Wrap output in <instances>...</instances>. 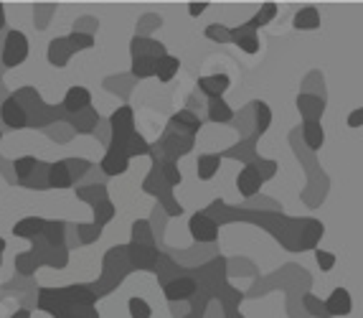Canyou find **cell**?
Wrapping results in <instances>:
<instances>
[{
  "label": "cell",
  "instance_id": "cell-19",
  "mask_svg": "<svg viewBox=\"0 0 363 318\" xmlns=\"http://www.w3.org/2000/svg\"><path fill=\"white\" fill-rule=\"evenodd\" d=\"M46 221L49 219H41V216H26V219H21L18 224L13 226V234L23 239H38L43 234V229H46Z\"/></svg>",
  "mask_w": 363,
  "mask_h": 318
},
{
  "label": "cell",
  "instance_id": "cell-31",
  "mask_svg": "<svg viewBox=\"0 0 363 318\" xmlns=\"http://www.w3.org/2000/svg\"><path fill=\"white\" fill-rule=\"evenodd\" d=\"M178 69H181V59H178V56H173V54H165L163 59L157 62V80L170 82L178 74Z\"/></svg>",
  "mask_w": 363,
  "mask_h": 318
},
{
  "label": "cell",
  "instance_id": "cell-13",
  "mask_svg": "<svg viewBox=\"0 0 363 318\" xmlns=\"http://www.w3.org/2000/svg\"><path fill=\"white\" fill-rule=\"evenodd\" d=\"M231 87V77L229 74H208V77H201L199 80V89L206 94L208 99H224L226 89Z\"/></svg>",
  "mask_w": 363,
  "mask_h": 318
},
{
  "label": "cell",
  "instance_id": "cell-16",
  "mask_svg": "<svg viewBox=\"0 0 363 318\" xmlns=\"http://www.w3.org/2000/svg\"><path fill=\"white\" fill-rule=\"evenodd\" d=\"M231 41L239 46V49L244 51V54H257L259 51V36H257V31L252 28V26H239V28H231Z\"/></svg>",
  "mask_w": 363,
  "mask_h": 318
},
{
  "label": "cell",
  "instance_id": "cell-14",
  "mask_svg": "<svg viewBox=\"0 0 363 318\" xmlns=\"http://www.w3.org/2000/svg\"><path fill=\"white\" fill-rule=\"evenodd\" d=\"M297 110L305 120H315V123H323V112H325V99L318 97V94H300L297 97Z\"/></svg>",
  "mask_w": 363,
  "mask_h": 318
},
{
  "label": "cell",
  "instance_id": "cell-3",
  "mask_svg": "<svg viewBox=\"0 0 363 318\" xmlns=\"http://www.w3.org/2000/svg\"><path fill=\"white\" fill-rule=\"evenodd\" d=\"M28 36L23 31H8L6 43H3V64L8 69L13 67H21V64L28 59Z\"/></svg>",
  "mask_w": 363,
  "mask_h": 318
},
{
  "label": "cell",
  "instance_id": "cell-36",
  "mask_svg": "<svg viewBox=\"0 0 363 318\" xmlns=\"http://www.w3.org/2000/svg\"><path fill=\"white\" fill-rule=\"evenodd\" d=\"M41 260H38L36 252H26V255H18L16 257V270H21L23 275H30V273H36Z\"/></svg>",
  "mask_w": 363,
  "mask_h": 318
},
{
  "label": "cell",
  "instance_id": "cell-39",
  "mask_svg": "<svg viewBox=\"0 0 363 318\" xmlns=\"http://www.w3.org/2000/svg\"><path fill=\"white\" fill-rule=\"evenodd\" d=\"M206 38H211V41H216V43H229L231 28H226V26H221V23H211L206 28Z\"/></svg>",
  "mask_w": 363,
  "mask_h": 318
},
{
  "label": "cell",
  "instance_id": "cell-27",
  "mask_svg": "<svg viewBox=\"0 0 363 318\" xmlns=\"http://www.w3.org/2000/svg\"><path fill=\"white\" fill-rule=\"evenodd\" d=\"M206 110H208V120L216 125H224V123H231V120H234V110H231L224 99H208Z\"/></svg>",
  "mask_w": 363,
  "mask_h": 318
},
{
  "label": "cell",
  "instance_id": "cell-40",
  "mask_svg": "<svg viewBox=\"0 0 363 318\" xmlns=\"http://www.w3.org/2000/svg\"><path fill=\"white\" fill-rule=\"evenodd\" d=\"M305 303V311L313 313V316H320V318H330L328 316V308H325V300H318L315 295H305L303 298Z\"/></svg>",
  "mask_w": 363,
  "mask_h": 318
},
{
  "label": "cell",
  "instance_id": "cell-21",
  "mask_svg": "<svg viewBox=\"0 0 363 318\" xmlns=\"http://www.w3.org/2000/svg\"><path fill=\"white\" fill-rule=\"evenodd\" d=\"M221 160H224V155H221V153L199 155V163H196V176H199L201 181H211V178L218 173V168H221Z\"/></svg>",
  "mask_w": 363,
  "mask_h": 318
},
{
  "label": "cell",
  "instance_id": "cell-4",
  "mask_svg": "<svg viewBox=\"0 0 363 318\" xmlns=\"http://www.w3.org/2000/svg\"><path fill=\"white\" fill-rule=\"evenodd\" d=\"M0 120L11 130H23V128H28L30 117H28V110H26V104L13 94V97H8L6 102L0 104Z\"/></svg>",
  "mask_w": 363,
  "mask_h": 318
},
{
  "label": "cell",
  "instance_id": "cell-26",
  "mask_svg": "<svg viewBox=\"0 0 363 318\" xmlns=\"http://www.w3.org/2000/svg\"><path fill=\"white\" fill-rule=\"evenodd\" d=\"M323 232H325V226H323V221H318V219H305V229H303V242H300V252H303V250H315V245H318V239L323 237Z\"/></svg>",
  "mask_w": 363,
  "mask_h": 318
},
{
  "label": "cell",
  "instance_id": "cell-47",
  "mask_svg": "<svg viewBox=\"0 0 363 318\" xmlns=\"http://www.w3.org/2000/svg\"><path fill=\"white\" fill-rule=\"evenodd\" d=\"M3 28H6V6L0 3V31H3Z\"/></svg>",
  "mask_w": 363,
  "mask_h": 318
},
{
  "label": "cell",
  "instance_id": "cell-37",
  "mask_svg": "<svg viewBox=\"0 0 363 318\" xmlns=\"http://www.w3.org/2000/svg\"><path fill=\"white\" fill-rule=\"evenodd\" d=\"M133 242H138V245H155V242H152V234H150V221H145V219L135 221Z\"/></svg>",
  "mask_w": 363,
  "mask_h": 318
},
{
  "label": "cell",
  "instance_id": "cell-25",
  "mask_svg": "<svg viewBox=\"0 0 363 318\" xmlns=\"http://www.w3.org/2000/svg\"><path fill=\"white\" fill-rule=\"evenodd\" d=\"M38 158H33V155H21V158L13 160V171H16V178H18V184L26 186L30 181V176L36 173L38 168Z\"/></svg>",
  "mask_w": 363,
  "mask_h": 318
},
{
  "label": "cell",
  "instance_id": "cell-10",
  "mask_svg": "<svg viewBox=\"0 0 363 318\" xmlns=\"http://www.w3.org/2000/svg\"><path fill=\"white\" fill-rule=\"evenodd\" d=\"M160 148H163L165 153V160H173L176 163L178 158L188 155L194 150V138H183V135H176V133H165L163 141H160Z\"/></svg>",
  "mask_w": 363,
  "mask_h": 318
},
{
  "label": "cell",
  "instance_id": "cell-32",
  "mask_svg": "<svg viewBox=\"0 0 363 318\" xmlns=\"http://www.w3.org/2000/svg\"><path fill=\"white\" fill-rule=\"evenodd\" d=\"M274 16H277V6H274V3H264V6H259V11H257L255 16H252V18L247 21V26H252L255 31H259L262 26L269 23V21H272Z\"/></svg>",
  "mask_w": 363,
  "mask_h": 318
},
{
  "label": "cell",
  "instance_id": "cell-33",
  "mask_svg": "<svg viewBox=\"0 0 363 318\" xmlns=\"http://www.w3.org/2000/svg\"><path fill=\"white\" fill-rule=\"evenodd\" d=\"M155 168L160 171V176H163L165 186H178L183 181L181 168H178V163H173V160H163V163H155Z\"/></svg>",
  "mask_w": 363,
  "mask_h": 318
},
{
  "label": "cell",
  "instance_id": "cell-7",
  "mask_svg": "<svg viewBox=\"0 0 363 318\" xmlns=\"http://www.w3.org/2000/svg\"><path fill=\"white\" fill-rule=\"evenodd\" d=\"M262 184H264V173L259 171V165L255 163H247L239 171V176H236V189H239V194L244 196V199H252V196L259 194Z\"/></svg>",
  "mask_w": 363,
  "mask_h": 318
},
{
  "label": "cell",
  "instance_id": "cell-35",
  "mask_svg": "<svg viewBox=\"0 0 363 318\" xmlns=\"http://www.w3.org/2000/svg\"><path fill=\"white\" fill-rule=\"evenodd\" d=\"M128 311L130 318H152V308L145 298H140V295H133L128 300Z\"/></svg>",
  "mask_w": 363,
  "mask_h": 318
},
{
  "label": "cell",
  "instance_id": "cell-43",
  "mask_svg": "<svg viewBox=\"0 0 363 318\" xmlns=\"http://www.w3.org/2000/svg\"><path fill=\"white\" fill-rule=\"evenodd\" d=\"M99 234H102V229H99L97 224H79V237H82V242H84V245H89V242L99 239Z\"/></svg>",
  "mask_w": 363,
  "mask_h": 318
},
{
  "label": "cell",
  "instance_id": "cell-46",
  "mask_svg": "<svg viewBox=\"0 0 363 318\" xmlns=\"http://www.w3.org/2000/svg\"><path fill=\"white\" fill-rule=\"evenodd\" d=\"M11 318H30V311H28V308H21V311H16Z\"/></svg>",
  "mask_w": 363,
  "mask_h": 318
},
{
  "label": "cell",
  "instance_id": "cell-41",
  "mask_svg": "<svg viewBox=\"0 0 363 318\" xmlns=\"http://www.w3.org/2000/svg\"><path fill=\"white\" fill-rule=\"evenodd\" d=\"M64 160H67V165H69V171H72L74 181H77V178H82L91 168V163H89V160H84V158H64Z\"/></svg>",
  "mask_w": 363,
  "mask_h": 318
},
{
  "label": "cell",
  "instance_id": "cell-1",
  "mask_svg": "<svg viewBox=\"0 0 363 318\" xmlns=\"http://www.w3.org/2000/svg\"><path fill=\"white\" fill-rule=\"evenodd\" d=\"M97 298V285L41 287L38 308L54 318H99V311L94 308Z\"/></svg>",
  "mask_w": 363,
  "mask_h": 318
},
{
  "label": "cell",
  "instance_id": "cell-11",
  "mask_svg": "<svg viewBox=\"0 0 363 318\" xmlns=\"http://www.w3.org/2000/svg\"><path fill=\"white\" fill-rule=\"evenodd\" d=\"M99 168L104 171V176H122V173H128L130 168V155L125 148H115L109 146L107 153H104L102 163H99Z\"/></svg>",
  "mask_w": 363,
  "mask_h": 318
},
{
  "label": "cell",
  "instance_id": "cell-23",
  "mask_svg": "<svg viewBox=\"0 0 363 318\" xmlns=\"http://www.w3.org/2000/svg\"><path fill=\"white\" fill-rule=\"evenodd\" d=\"M303 141L310 150H320L323 143H325V130L323 123H315V120H305L303 123Z\"/></svg>",
  "mask_w": 363,
  "mask_h": 318
},
{
  "label": "cell",
  "instance_id": "cell-48",
  "mask_svg": "<svg viewBox=\"0 0 363 318\" xmlns=\"http://www.w3.org/2000/svg\"><path fill=\"white\" fill-rule=\"evenodd\" d=\"M0 138H3V135H0Z\"/></svg>",
  "mask_w": 363,
  "mask_h": 318
},
{
  "label": "cell",
  "instance_id": "cell-18",
  "mask_svg": "<svg viewBox=\"0 0 363 318\" xmlns=\"http://www.w3.org/2000/svg\"><path fill=\"white\" fill-rule=\"evenodd\" d=\"M130 51L133 56H147V59H163L168 51L160 41H152L147 36H135L133 43H130Z\"/></svg>",
  "mask_w": 363,
  "mask_h": 318
},
{
  "label": "cell",
  "instance_id": "cell-2",
  "mask_svg": "<svg viewBox=\"0 0 363 318\" xmlns=\"http://www.w3.org/2000/svg\"><path fill=\"white\" fill-rule=\"evenodd\" d=\"M109 130H112V143H109V146H115V148L128 146L130 138L138 133V130H135V112L130 104H122V107H117V110L109 115Z\"/></svg>",
  "mask_w": 363,
  "mask_h": 318
},
{
  "label": "cell",
  "instance_id": "cell-24",
  "mask_svg": "<svg viewBox=\"0 0 363 318\" xmlns=\"http://www.w3.org/2000/svg\"><path fill=\"white\" fill-rule=\"evenodd\" d=\"M295 28L297 31H315V28H320V11L315 6L300 8L295 16Z\"/></svg>",
  "mask_w": 363,
  "mask_h": 318
},
{
  "label": "cell",
  "instance_id": "cell-45",
  "mask_svg": "<svg viewBox=\"0 0 363 318\" xmlns=\"http://www.w3.org/2000/svg\"><path fill=\"white\" fill-rule=\"evenodd\" d=\"M208 8V3H188V16L191 18H199V16H203Z\"/></svg>",
  "mask_w": 363,
  "mask_h": 318
},
{
  "label": "cell",
  "instance_id": "cell-20",
  "mask_svg": "<svg viewBox=\"0 0 363 318\" xmlns=\"http://www.w3.org/2000/svg\"><path fill=\"white\" fill-rule=\"evenodd\" d=\"M74 49L72 43H69V38H54V41L49 43V62L54 64L56 69H64L69 64V59H72Z\"/></svg>",
  "mask_w": 363,
  "mask_h": 318
},
{
  "label": "cell",
  "instance_id": "cell-38",
  "mask_svg": "<svg viewBox=\"0 0 363 318\" xmlns=\"http://www.w3.org/2000/svg\"><path fill=\"white\" fill-rule=\"evenodd\" d=\"M67 38H69V43H72L74 54H77V51H86V49H91V46H94V36H91V33L74 31L72 36H67Z\"/></svg>",
  "mask_w": 363,
  "mask_h": 318
},
{
  "label": "cell",
  "instance_id": "cell-44",
  "mask_svg": "<svg viewBox=\"0 0 363 318\" xmlns=\"http://www.w3.org/2000/svg\"><path fill=\"white\" fill-rule=\"evenodd\" d=\"M348 128H363V107H356L348 115Z\"/></svg>",
  "mask_w": 363,
  "mask_h": 318
},
{
  "label": "cell",
  "instance_id": "cell-6",
  "mask_svg": "<svg viewBox=\"0 0 363 318\" xmlns=\"http://www.w3.org/2000/svg\"><path fill=\"white\" fill-rule=\"evenodd\" d=\"M125 250H128L130 268H138V270L157 268L160 252L155 250V245H138V242H130V245H125Z\"/></svg>",
  "mask_w": 363,
  "mask_h": 318
},
{
  "label": "cell",
  "instance_id": "cell-22",
  "mask_svg": "<svg viewBox=\"0 0 363 318\" xmlns=\"http://www.w3.org/2000/svg\"><path fill=\"white\" fill-rule=\"evenodd\" d=\"M41 239L49 247H64V239H67V221L49 219L46 221V229H43Z\"/></svg>",
  "mask_w": 363,
  "mask_h": 318
},
{
  "label": "cell",
  "instance_id": "cell-5",
  "mask_svg": "<svg viewBox=\"0 0 363 318\" xmlns=\"http://www.w3.org/2000/svg\"><path fill=\"white\" fill-rule=\"evenodd\" d=\"M188 229H191V237L201 245H211L218 239V224L206 214V212H199V214L191 216L188 221Z\"/></svg>",
  "mask_w": 363,
  "mask_h": 318
},
{
  "label": "cell",
  "instance_id": "cell-17",
  "mask_svg": "<svg viewBox=\"0 0 363 318\" xmlns=\"http://www.w3.org/2000/svg\"><path fill=\"white\" fill-rule=\"evenodd\" d=\"M325 308H328V316H351L353 311V300H351V293L345 290V287H335L330 298L325 300Z\"/></svg>",
  "mask_w": 363,
  "mask_h": 318
},
{
  "label": "cell",
  "instance_id": "cell-9",
  "mask_svg": "<svg viewBox=\"0 0 363 318\" xmlns=\"http://www.w3.org/2000/svg\"><path fill=\"white\" fill-rule=\"evenodd\" d=\"M61 107H64V112H67L69 117L82 115V112H86L91 107V92L86 87H69Z\"/></svg>",
  "mask_w": 363,
  "mask_h": 318
},
{
  "label": "cell",
  "instance_id": "cell-8",
  "mask_svg": "<svg viewBox=\"0 0 363 318\" xmlns=\"http://www.w3.org/2000/svg\"><path fill=\"white\" fill-rule=\"evenodd\" d=\"M201 128H203V123H201V117L196 115V112H191V110L176 112V115L170 117V123H168V130H170V133L183 135V138H196Z\"/></svg>",
  "mask_w": 363,
  "mask_h": 318
},
{
  "label": "cell",
  "instance_id": "cell-12",
  "mask_svg": "<svg viewBox=\"0 0 363 318\" xmlns=\"http://www.w3.org/2000/svg\"><path fill=\"white\" fill-rule=\"evenodd\" d=\"M199 285H196L194 278H176V280H168L163 285V295L168 303H178V300L194 298Z\"/></svg>",
  "mask_w": 363,
  "mask_h": 318
},
{
  "label": "cell",
  "instance_id": "cell-34",
  "mask_svg": "<svg viewBox=\"0 0 363 318\" xmlns=\"http://www.w3.org/2000/svg\"><path fill=\"white\" fill-rule=\"evenodd\" d=\"M125 150H128L130 160H133V158H138V155H150L152 153V146L140 133H135L133 138L128 141V146H125Z\"/></svg>",
  "mask_w": 363,
  "mask_h": 318
},
{
  "label": "cell",
  "instance_id": "cell-42",
  "mask_svg": "<svg viewBox=\"0 0 363 318\" xmlns=\"http://www.w3.org/2000/svg\"><path fill=\"white\" fill-rule=\"evenodd\" d=\"M315 260H318V268L323 273H330L335 268V255L333 252H325V250H315Z\"/></svg>",
  "mask_w": 363,
  "mask_h": 318
},
{
  "label": "cell",
  "instance_id": "cell-30",
  "mask_svg": "<svg viewBox=\"0 0 363 318\" xmlns=\"http://www.w3.org/2000/svg\"><path fill=\"white\" fill-rule=\"evenodd\" d=\"M69 123L74 125V130H77V133H91V130L97 128L99 115H97V112H94V107H89V110L82 112V115L69 117Z\"/></svg>",
  "mask_w": 363,
  "mask_h": 318
},
{
  "label": "cell",
  "instance_id": "cell-15",
  "mask_svg": "<svg viewBox=\"0 0 363 318\" xmlns=\"http://www.w3.org/2000/svg\"><path fill=\"white\" fill-rule=\"evenodd\" d=\"M74 176L69 171L67 160H56L46 168V186L49 189H72Z\"/></svg>",
  "mask_w": 363,
  "mask_h": 318
},
{
  "label": "cell",
  "instance_id": "cell-29",
  "mask_svg": "<svg viewBox=\"0 0 363 318\" xmlns=\"http://www.w3.org/2000/svg\"><path fill=\"white\" fill-rule=\"evenodd\" d=\"M157 62H160V59H147V56H133V77H138V80L157 77Z\"/></svg>",
  "mask_w": 363,
  "mask_h": 318
},
{
  "label": "cell",
  "instance_id": "cell-28",
  "mask_svg": "<svg viewBox=\"0 0 363 318\" xmlns=\"http://www.w3.org/2000/svg\"><path fill=\"white\" fill-rule=\"evenodd\" d=\"M252 107H255V138H262L272 125V110L267 102H255Z\"/></svg>",
  "mask_w": 363,
  "mask_h": 318
}]
</instances>
